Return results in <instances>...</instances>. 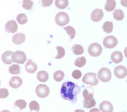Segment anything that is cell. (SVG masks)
I'll return each mask as SVG.
<instances>
[{
  "label": "cell",
  "mask_w": 127,
  "mask_h": 112,
  "mask_svg": "<svg viewBox=\"0 0 127 112\" xmlns=\"http://www.w3.org/2000/svg\"><path fill=\"white\" fill-rule=\"evenodd\" d=\"M80 88L71 81H66L63 83L61 89V95L63 99L75 103L77 96L80 93Z\"/></svg>",
  "instance_id": "1"
},
{
  "label": "cell",
  "mask_w": 127,
  "mask_h": 112,
  "mask_svg": "<svg viewBox=\"0 0 127 112\" xmlns=\"http://www.w3.org/2000/svg\"><path fill=\"white\" fill-rule=\"evenodd\" d=\"M69 17L68 14L64 12H60L55 16V22L60 26H64L69 23Z\"/></svg>",
  "instance_id": "2"
},
{
  "label": "cell",
  "mask_w": 127,
  "mask_h": 112,
  "mask_svg": "<svg viewBox=\"0 0 127 112\" xmlns=\"http://www.w3.org/2000/svg\"><path fill=\"white\" fill-rule=\"evenodd\" d=\"M82 80L83 83L90 84L91 86L96 85L99 82L96 78V74L94 73H89L85 74Z\"/></svg>",
  "instance_id": "3"
},
{
  "label": "cell",
  "mask_w": 127,
  "mask_h": 112,
  "mask_svg": "<svg viewBox=\"0 0 127 112\" xmlns=\"http://www.w3.org/2000/svg\"><path fill=\"white\" fill-rule=\"evenodd\" d=\"M112 77L110 70L107 68H102L98 72V77L102 82H107L110 80Z\"/></svg>",
  "instance_id": "4"
},
{
  "label": "cell",
  "mask_w": 127,
  "mask_h": 112,
  "mask_svg": "<svg viewBox=\"0 0 127 112\" xmlns=\"http://www.w3.org/2000/svg\"><path fill=\"white\" fill-rule=\"evenodd\" d=\"M89 54L93 57L99 56L102 52V47L98 43H93L90 44L88 49Z\"/></svg>",
  "instance_id": "5"
},
{
  "label": "cell",
  "mask_w": 127,
  "mask_h": 112,
  "mask_svg": "<svg viewBox=\"0 0 127 112\" xmlns=\"http://www.w3.org/2000/svg\"><path fill=\"white\" fill-rule=\"evenodd\" d=\"M35 92L39 97L43 98L48 96L50 90L49 87L46 84H40L36 87Z\"/></svg>",
  "instance_id": "6"
},
{
  "label": "cell",
  "mask_w": 127,
  "mask_h": 112,
  "mask_svg": "<svg viewBox=\"0 0 127 112\" xmlns=\"http://www.w3.org/2000/svg\"><path fill=\"white\" fill-rule=\"evenodd\" d=\"M12 60L13 62L23 64L26 61V54L21 51H16L12 55Z\"/></svg>",
  "instance_id": "7"
},
{
  "label": "cell",
  "mask_w": 127,
  "mask_h": 112,
  "mask_svg": "<svg viewBox=\"0 0 127 112\" xmlns=\"http://www.w3.org/2000/svg\"><path fill=\"white\" fill-rule=\"evenodd\" d=\"M103 44L106 48H113L117 45L118 40L113 36H107L104 39Z\"/></svg>",
  "instance_id": "8"
},
{
  "label": "cell",
  "mask_w": 127,
  "mask_h": 112,
  "mask_svg": "<svg viewBox=\"0 0 127 112\" xmlns=\"http://www.w3.org/2000/svg\"><path fill=\"white\" fill-rule=\"evenodd\" d=\"M114 74L119 78H124L127 75V70L123 66H118L115 68Z\"/></svg>",
  "instance_id": "9"
},
{
  "label": "cell",
  "mask_w": 127,
  "mask_h": 112,
  "mask_svg": "<svg viewBox=\"0 0 127 112\" xmlns=\"http://www.w3.org/2000/svg\"><path fill=\"white\" fill-rule=\"evenodd\" d=\"M17 24L13 20L7 21L5 25V30L7 33L14 34L17 31Z\"/></svg>",
  "instance_id": "10"
},
{
  "label": "cell",
  "mask_w": 127,
  "mask_h": 112,
  "mask_svg": "<svg viewBox=\"0 0 127 112\" xmlns=\"http://www.w3.org/2000/svg\"><path fill=\"white\" fill-rule=\"evenodd\" d=\"M104 16V13L102 9H95L91 14V19L94 22H99L100 21Z\"/></svg>",
  "instance_id": "11"
},
{
  "label": "cell",
  "mask_w": 127,
  "mask_h": 112,
  "mask_svg": "<svg viewBox=\"0 0 127 112\" xmlns=\"http://www.w3.org/2000/svg\"><path fill=\"white\" fill-rule=\"evenodd\" d=\"M99 109L102 112H112L114 109L112 104L107 101H104L101 103Z\"/></svg>",
  "instance_id": "12"
},
{
  "label": "cell",
  "mask_w": 127,
  "mask_h": 112,
  "mask_svg": "<svg viewBox=\"0 0 127 112\" xmlns=\"http://www.w3.org/2000/svg\"><path fill=\"white\" fill-rule=\"evenodd\" d=\"M83 97L84 100L87 101L91 100L93 99L94 95V90L91 86L86 87L83 90L82 93Z\"/></svg>",
  "instance_id": "13"
},
{
  "label": "cell",
  "mask_w": 127,
  "mask_h": 112,
  "mask_svg": "<svg viewBox=\"0 0 127 112\" xmlns=\"http://www.w3.org/2000/svg\"><path fill=\"white\" fill-rule=\"evenodd\" d=\"M22 83V79L19 76H13L10 79L9 82V86L13 88H17L19 87Z\"/></svg>",
  "instance_id": "14"
},
{
  "label": "cell",
  "mask_w": 127,
  "mask_h": 112,
  "mask_svg": "<svg viewBox=\"0 0 127 112\" xmlns=\"http://www.w3.org/2000/svg\"><path fill=\"white\" fill-rule=\"evenodd\" d=\"M26 71L29 73H34L37 69V66L31 60L29 59L25 65Z\"/></svg>",
  "instance_id": "15"
},
{
  "label": "cell",
  "mask_w": 127,
  "mask_h": 112,
  "mask_svg": "<svg viewBox=\"0 0 127 112\" xmlns=\"http://www.w3.org/2000/svg\"><path fill=\"white\" fill-rule=\"evenodd\" d=\"M12 41L16 44H20L23 43L26 39L25 35L22 33H17L12 37Z\"/></svg>",
  "instance_id": "16"
},
{
  "label": "cell",
  "mask_w": 127,
  "mask_h": 112,
  "mask_svg": "<svg viewBox=\"0 0 127 112\" xmlns=\"http://www.w3.org/2000/svg\"><path fill=\"white\" fill-rule=\"evenodd\" d=\"M13 53L11 51H6L4 52L1 56L2 62L5 64H10L13 62L12 60V55Z\"/></svg>",
  "instance_id": "17"
},
{
  "label": "cell",
  "mask_w": 127,
  "mask_h": 112,
  "mask_svg": "<svg viewBox=\"0 0 127 112\" xmlns=\"http://www.w3.org/2000/svg\"><path fill=\"white\" fill-rule=\"evenodd\" d=\"M111 58L114 63L118 64L123 61V56L122 52L119 51H116L111 54Z\"/></svg>",
  "instance_id": "18"
},
{
  "label": "cell",
  "mask_w": 127,
  "mask_h": 112,
  "mask_svg": "<svg viewBox=\"0 0 127 112\" xmlns=\"http://www.w3.org/2000/svg\"><path fill=\"white\" fill-rule=\"evenodd\" d=\"M37 79L41 82H46L49 78L48 74L45 71H39L37 75Z\"/></svg>",
  "instance_id": "19"
},
{
  "label": "cell",
  "mask_w": 127,
  "mask_h": 112,
  "mask_svg": "<svg viewBox=\"0 0 127 112\" xmlns=\"http://www.w3.org/2000/svg\"><path fill=\"white\" fill-rule=\"evenodd\" d=\"M116 2L114 0H108L105 4V9L107 11H112L116 7Z\"/></svg>",
  "instance_id": "20"
},
{
  "label": "cell",
  "mask_w": 127,
  "mask_h": 112,
  "mask_svg": "<svg viewBox=\"0 0 127 112\" xmlns=\"http://www.w3.org/2000/svg\"><path fill=\"white\" fill-rule=\"evenodd\" d=\"M113 16L116 20L121 21L123 20V19L124 18L125 15L123 11L121 9H118L115 10L113 12Z\"/></svg>",
  "instance_id": "21"
},
{
  "label": "cell",
  "mask_w": 127,
  "mask_h": 112,
  "mask_svg": "<svg viewBox=\"0 0 127 112\" xmlns=\"http://www.w3.org/2000/svg\"><path fill=\"white\" fill-rule=\"evenodd\" d=\"M102 29L105 32L107 33H111L113 29V23L110 21L105 22L102 26Z\"/></svg>",
  "instance_id": "22"
},
{
  "label": "cell",
  "mask_w": 127,
  "mask_h": 112,
  "mask_svg": "<svg viewBox=\"0 0 127 112\" xmlns=\"http://www.w3.org/2000/svg\"><path fill=\"white\" fill-rule=\"evenodd\" d=\"M68 4L67 0H56L55 1L56 6L60 9L65 8Z\"/></svg>",
  "instance_id": "23"
},
{
  "label": "cell",
  "mask_w": 127,
  "mask_h": 112,
  "mask_svg": "<svg viewBox=\"0 0 127 112\" xmlns=\"http://www.w3.org/2000/svg\"><path fill=\"white\" fill-rule=\"evenodd\" d=\"M71 49L73 53L77 55L82 54L84 52L83 47L79 44H74Z\"/></svg>",
  "instance_id": "24"
},
{
  "label": "cell",
  "mask_w": 127,
  "mask_h": 112,
  "mask_svg": "<svg viewBox=\"0 0 127 112\" xmlns=\"http://www.w3.org/2000/svg\"><path fill=\"white\" fill-rule=\"evenodd\" d=\"M86 62V60L85 58L83 56L77 58L74 61V65L77 67H83Z\"/></svg>",
  "instance_id": "25"
},
{
  "label": "cell",
  "mask_w": 127,
  "mask_h": 112,
  "mask_svg": "<svg viewBox=\"0 0 127 112\" xmlns=\"http://www.w3.org/2000/svg\"><path fill=\"white\" fill-rule=\"evenodd\" d=\"M64 76V72L62 71H56L54 74V78L56 81L60 82L63 80Z\"/></svg>",
  "instance_id": "26"
},
{
  "label": "cell",
  "mask_w": 127,
  "mask_h": 112,
  "mask_svg": "<svg viewBox=\"0 0 127 112\" xmlns=\"http://www.w3.org/2000/svg\"><path fill=\"white\" fill-rule=\"evenodd\" d=\"M20 66L18 65L13 64L8 69L9 72L13 75H18L20 73Z\"/></svg>",
  "instance_id": "27"
},
{
  "label": "cell",
  "mask_w": 127,
  "mask_h": 112,
  "mask_svg": "<svg viewBox=\"0 0 127 112\" xmlns=\"http://www.w3.org/2000/svg\"><path fill=\"white\" fill-rule=\"evenodd\" d=\"M16 20L19 24L23 25L27 22L28 18L25 14L20 13L17 15Z\"/></svg>",
  "instance_id": "28"
},
{
  "label": "cell",
  "mask_w": 127,
  "mask_h": 112,
  "mask_svg": "<svg viewBox=\"0 0 127 112\" xmlns=\"http://www.w3.org/2000/svg\"><path fill=\"white\" fill-rule=\"evenodd\" d=\"M29 108L31 112L33 111L36 112H38L40 110L39 105L38 103L35 101H32L29 103Z\"/></svg>",
  "instance_id": "29"
},
{
  "label": "cell",
  "mask_w": 127,
  "mask_h": 112,
  "mask_svg": "<svg viewBox=\"0 0 127 112\" xmlns=\"http://www.w3.org/2000/svg\"><path fill=\"white\" fill-rule=\"evenodd\" d=\"M83 108H86L87 109H90L93 107H94L96 105V102L94 99H92L91 100L87 101V100H83Z\"/></svg>",
  "instance_id": "30"
},
{
  "label": "cell",
  "mask_w": 127,
  "mask_h": 112,
  "mask_svg": "<svg viewBox=\"0 0 127 112\" xmlns=\"http://www.w3.org/2000/svg\"><path fill=\"white\" fill-rule=\"evenodd\" d=\"M64 29L66 31L67 34L70 36V39H72L74 37L76 33L74 29L70 26H68L64 28Z\"/></svg>",
  "instance_id": "31"
},
{
  "label": "cell",
  "mask_w": 127,
  "mask_h": 112,
  "mask_svg": "<svg viewBox=\"0 0 127 112\" xmlns=\"http://www.w3.org/2000/svg\"><path fill=\"white\" fill-rule=\"evenodd\" d=\"M14 105L17 107L20 110H21L26 108L27 105V103L24 100L20 99V100H17V101H15V102L14 103Z\"/></svg>",
  "instance_id": "32"
},
{
  "label": "cell",
  "mask_w": 127,
  "mask_h": 112,
  "mask_svg": "<svg viewBox=\"0 0 127 112\" xmlns=\"http://www.w3.org/2000/svg\"><path fill=\"white\" fill-rule=\"evenodd\" d=\"M56 48L58 51V54H57V55L56 57H55V58L60 59L63 58L64 56L65 50L63 47L60 46H57Z\"/></svg>",
  "instance_id": "33"
},
{
  "label": "cell",
  "mask_w": 127,
  "mask_h": 112,
  "mask_svg": "<svg viewBox=\"0 0 127 112\" xmlns=\"http://www.w3.org/2000/svg\"><path fill=\"white\" fill-rule=\"evenodd\" d=\"M33 5V2L32 1L30 0H23V3L22 6L25 9L29 10L30 9Z\"/></svg>",
  "instance_id": "34"
},
{
  "label": "cell",
  "mask_w": 127,
  "mask_h": 112,
  "mask_svg": "<svg viewBox=\"0 0 127 112\" xmlns=\"http://www.w3.org/2000/svg\"><path fill=\"white\" fill-rule=\"evenodd\" d=\"M8 91L6 88H1L0 89V98H5L7 97L8 95Z\"/></svg>",
  "instance_id": "35"
},
{
  "label": "cell",
  "mask_w": 127,
  "mask_h": 112,
  "mask_svg": "<svg viewBox=\"0 0 127 112\" xmlns=\"http://www.w3.org/2000/svg\"><path fill=\"white\" fill-rule=\"evenodd\" d=\"M82 74L81 72L78 70H75L73 71L72 73V77L75 79H79L81 77Z\"/></svg>",
  "instance_id": "36"
},
{
  "label": "cell",
  "mask_w": 127,
  "mask_h": 112,
  "mask_svg": "<svg viewBox=\"0 0 127 112\" xmlns=\"http://www.w3.org/2000/svg\"><path fill=\"white\" fill-rule=\"evenodd\" d=\"M53 0H41L42 4L43 7H47L51 5L53 3Z\"/></svg>",
  "instance_id": "37"
},
{
  "label": "cell",
  "mask_w": 127,
  "mask_h": 112,
  "mask_svg": "<svg viewBox=\"0 0 127 112\" xmlns=\"http://www.w3.org/2000/svg\"><path fill=\"white\" fill-rule=\"evenodd\" d=\"M121 3L124 6L127 7V0H122L121 1Z\"/></svg>",
  "instance_id": "38"
},
{
  "label": "cell",
  "mask_w": 127,
  "mask_h": 112,
  "mask_svg": "<svg viewBox=\"0 0 127 112\" xmlns=\"http://www.w3.org/2000/svg\"><path fill=\"white\" fill-rule=\"evenodd\" d=\"M89 112H100V110L97 108H93L92 109H91Z\"/></svg>",
  "instance_id": "39"
},
{
  "label": "cell",
  "mask_w": 127,
  "mask_h": 112,
  "mask_svg": "<svg viewBox=\"0 0 127 112\" xmlns=\"http://www.w3.org/2000/svg\"><path fill=\"white\" fill-rule=\"evenodd\" d=\"M124 54L125 55L126 57L127 58V47H126L124 50Z\"/></svg>",
  "instance_id": "40"
},
{
  "label": "cell",
  "mask_w": 127,
  "mask_h": 112,
  "mask_svg": "<svg viewBox=\"0 0 127 112\" xmlns=\"http://www.w3.org/2000/svg\"><path fill=\"white\" fill-rule=\"evenodd\" d=\"M74 112H85L81 109H77V110H76L74 111Z\"/></svg>",
  "instance_id": "41"
},
{
  "label": "cell",
  "mask_w": 127,
  "mask_h": 112,
  "mask_svg": "<svg viewBox=\"0 0 127 112\" xmlns=\"http://www.w3.org/2000/svg\"><path fill=\"white\" fill-rule=\"evenodd\" d=\"M1 112H10L9 111H7V110H4V111H1Z\"/></svg>",
  "instance_id": "42"
},
{
  "label": "cell",
  "mask_w": 127,
  "mask_h": 112,
  "mask_svg": "<svg viewBox=\"0 0 127 112\" xmlns=\"http://www.w3.org/2000/svg\"></svg>",
  "instance_id": "43"
},
{
  "label": "cell",
  "mask_w": 127,
  "mask_h": 112,
  "mask_svg": "<svg viewBox=\"0 0 127 112\" xmlns=\"http://www.w3.org/2000/svg\"></svg>",
  "instance_id": "44"
}]
</instances>
